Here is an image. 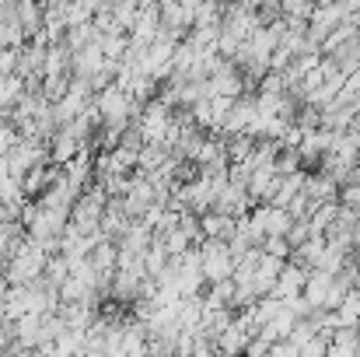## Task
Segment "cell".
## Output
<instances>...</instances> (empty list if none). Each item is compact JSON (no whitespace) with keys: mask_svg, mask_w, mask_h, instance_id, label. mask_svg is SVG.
<instances>
[{"mask_svg":"<svg viewBox=\"0 0 360 357\" xmlns=\"http://www.w3.org/2000/svg\"><path fill=\"white\" fill-rule=\"evenodd\" d=\"M46 263H49V252L42 245H35L32 238H25V245L0 270V277L7 280V287H25V284H32V280H39L46 273Z\"/></svg>","mask_w":360,"mask_h":357,"instance_id":"obj_1","label":"cell"},{"mask_svg":"<svg viewBox=\"0 0 360 357\" xmlns=\"http://www.w3.org/2000/svg\"><path fill=\"white\" fill-rule=\"evenodd\" d=\"M95 109H98L102 126H112V130H129V119L140 116V102L120 84H109L105 92H98Z\"/></svg>","mask_w":360,"mask_h":357,"instance_id":"obj_2","label":"cell"},{"mask_svg":"<svg viewBox=\"0 0 360 357\" xmlns=\"http://www.w3.org/2000/svg\"><path fill=\"white\" fill-rule=\"evenodd\" d=\"M105 207H109V193L95 182V186H88V189L77 196V203H74V211H70V225H74L81 235H102Z\"/></svg>","mask_w":360,"mask_h":357,"instance_id":"obj_3","label":"cell"},{"mask_svg":"<svg viewBox=\"0 0 360 357\" xmlns=\"http://www.w3.org/2000/svg\"><path fill=\"white\" fill-rule=\"evenodd\" d=\"M200 252V270L207 277V284H221V280H231L235 277V252H231V242H217V238H203L196 245Z\"/></svg>","mask_w":360,"mask_h":357,"instance_id":"obj_4","label":"cell"},{"mask_svg":"<svg viewBox=\"0 0 360 357\" xmlns=\"http://www.w3.org/2000/svg\"><path fill=\"white\" fill-rule=\"evenodd\" d=\"M304 284H308V266H301V263L287 259V266H283V270H280V277H276L273 298H280V301H294V298H301V294H304Z\"/></svg>","mask_w":360,"mask_h":357,"instance_id":"obj_5","label":"cell"},{"mask_svg":"<svg viewBox=\"0 0 360 357\" xmlns=\"http://www.w3.org/2000/svg\"><path fill=\"white\" fill-rule=\"evenodd\" d=\"M11 21H14L25 35H39V32L46 28V7H42V0H18Z\"/></svg>","mask_w":360,"mask_h":357,"instance_id":"obj_6","label":"cell"},{"mask_svg":"<svg viewBox=\"0 0 360 357\" xmlns=\"http://www.w3.org/2000/svg\"><path fill=\"white\" fill-rule=\"evenodd\" d=\"M14 344L25 347V351L46 347V319L42 315H21L14 322Z\"/></svg>","mask_w":360,"mask_h":357,"instance_id":"obj_7","label":"cell"},{"mask_svg":"<svg viewBox=\"0 0 360 357\" xmlns=\"http://www.w3.org/2000/svg\"><path fill=\"white\" fill-rule=\"evenodd\" d=\"M84 147H88V144H81L67 126H60V130L53 133V140H49V161H53V165H70Z\"/></svg>","mask_w":360,"mask_h":357,"instance_id":"obj_8","label":"cell"},{"mask_svg":"<svg viewBox=\"0 0 360 357\" xmlns=\"http://www.w3.org/2000/svg\"><path fill=\"white\" fill-rule=\"evenodd\" d=\"M200 228H203V238H217V242H231L235 232H238V218L231 214H221V211H210L200 218Z\"/></svg>","mask_w":360,"mask_h":357,"instance_id":"obj_9","label":"cell"},{"mask_svg":"<svg viewBox=\"0 0 360 357\" xmlns=\"http://www.w3.org/2000/svg\"><path fill=\"white\" fill-rule=\"evenodd\" d=\"M133 228V218L126 214V207H122V200H109V207H105V218H102V235L112 238V242H120L126 232Z\"/></svg>","mask_w":360,"mask_h":357,"instance_id":"obj_10","label":"cell"},{"mask_svg":"<svg viewBox=\"0 0 360 357\" xmlns=\"http://www.w3.org/2000/svg\"><path fill=\"white\" fill-rule=\"evenodd\" d=\"M248 340H252V337H248V333H245V330L238 326V319H231V326H228V330H224V333H221L214 344L221 347V354H224V357H245Z\"/></svg>","mask_w":360,"mask_h":357,"instance_id":"obj_11","label":"cell"},{"mask_svg":"<svg viewBox=\"0 0 360 357\" xmlns=\"http://www.w3.org/2000/svg\"><path fill=\"white\" fill-rule=\"evenodd\" d=\"M67 277H70V263L63 259V252H60V256H49V263H46V273H42V280H46V284H49L53 291H60Z\"/></svg>","mask_w":360,"mask_h":357,"instance_id":"obj_12","label":"cell"},{"mask_svg":"<svg viewBox=\"0 0 360 357\" xmlns=\"http://www.w3.org/2000/svg\"><path fill=\"white\" fill-rule=\"evenodd\" d=\"M262 252H266V256H276V259H290V256H294V249H290L287 238H266V242H262Z\"/></svg>","mask_w":360,"mask_h":357,"instance_id":"obj_13","label":"cell"},{"mask_svg":"<svg viewBox=\"0 0 360 357\" xmlns=\"http://www.w3.org/2000/svg\"><path fill=\"white\" fill-rule=\"evenodd\" d=\"M18 140H21V133H18V126H14L11 119H7V123L0 119V158H4V154H7V151H11V147H14Z\"/></svg>","mask_w":360,"mask_h":357,"instance_id":"obj_14","label":"cell"},{"mask_svg":"<svg viewBox=\"0 0 360 357\" xmlns=\"http://www.w3.org/2000/svg\"><path fill=\"white\" fill-rule=\"evenodd\" d=\"M0 357H7V351H0Z\"/></svg>","mask_w":360,"mask_h":357,"instance_id":"obj_15","label":"cell"},{"mask_svg":"<svg viewBox=\"0 0 360 357\" xmlns=\"http://www.w3.org/2000/svg\"><path fill=\"white\" fill-rule=\"evenodd\" d=\"M357 357H360V344H357Z\"/></svg>","mask_w":360,"mask_h":357,"instance_id":"obj_16","label":"cell"},{"mask_svg":"<svg viewBox=\"0 0 360 357\" xmlns=\"http://www.w3.org/2000/svg\"><path fill=\"white\" fill-rule=\"evenodd\" d=\"M0 119H4V113H0Z\"/></svg>","mask_w":360,"mask_h":357,"instance_id":"obj_17","label":"cell"}]
</instances>
